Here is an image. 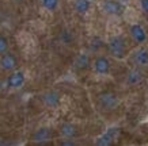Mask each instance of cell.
<instances>
[{
  "instance_id": "cell-11",
  "label": "cell",
  "mask_w": 148,
  "mask_h": 146,
  "mask_svg": "<svg viewBox=\"0 0 148 146\" xmlns=\"http://www.w3.org/2000/svg\"><path fill=\"white\" fill-rule=\"evenodd\" d=\"M90 67V58L87 54H79L75 60V68L79 71H84Z\"/></svg>"
},
{
  "instance_id": "cell-15",
  "label": "cell",
  "mask_w": 148,
  "mask_h": 146,
  "mask_svg": "<svg viewBox=\"0 0 148 146\" xmlns=\"http://www.w3.org/2000/svg\"><path fill=\"white\" fill-rule=\"evenodd\" d=\"M112 142H113V137L109 133H106V134H103V135H101L97 139L95 143L99 146H109V145H112Z\"/></svg>"
},
{
  "instance_id": "cell-7",
  "label": "cell",
  "mask_w": 148,
  "mask_h": 146,
  "mask_svg": "<svg viewBox=\"0 0 148 146\" xmlns=\"http://www.w3.org/2000/svg\"><path fill=\"white\" fill-rule=\"evenodd\" d=\"M133 64L136 67H145L148 65V48H140L137 49L133 54Z\"/></svg>"
},
{
  "instance_id": "cell-10",
  "label": "cell",
  "mask_w": 148,
  "mask_h": 146,
  "mask_svg": "<svg viewBox=\"0 0 148 146\" xmlns=\"http://www.w3.org/2000/svg\"><path fill=\"white\" fill-rule=\"evenodd\" d=\"M33 141L34 142H45V141H49L52 138V130L48 127H41L38 128L36 133L33 134Z\"/></svg>"
},
{
  "instance_id": "cell-9",
  "label": "cell",
  "mask_w": 148,
  "mask_h": 146,
  "mask_svg": "<svg viewBox=\"0 0 148 146\" xmlns=\"http://www.w3.org/2000/svg\"><path fill=\"white\" fill-rule=\"evenodd\" d=\"M23 84H25V75L21 71L14 72L12 75H10V77L7 79V85L10 88H21Z\"/></svg>"
},
{
  "instance_id": "cell-5",
  "label": "cell",
  "mask_w": 148,
  "mask_h": 146,
  "mask_svg": "<svg viewBox=\"0 0 148 146\" xmlns=\"http://www.w3.org/2000/svg\"><path fill=\"white\" fill-rule=\"evenodd\" d=\"M94 69H95V72H97L98 75H101V76L109 75V72H110V61L108 60V57H105V56H99V57L95 58Z\"/></svg>"
},
{
  "instance_id": "cell-18",
  "label": "cell",
  "mask_w": 148,
  "mask_h": 146,
  "mask_svg": "<svg viewBox=\"0 0 148 146\" xmlns=\"http://www.w3.org/2000/svg\"><path fill=\"white\" fill-rule=\"evenodd\" d=\"M60 38H61V41H63L64 43H71V41H72V35L67 30L61 33V37H60Z\"/></svg>"
},
{
  "instance_id": "cell-3",
  "label": "cell",
  "mask_w": 148,
  "mask_h": 146,
  "mask_svg": "<svg viewBox=\"0 0 148 146\" xmlns=\"http://www.w3.org/2000/svg\"><path fill=\"white\" fill-rule=\"evenodd\" d=\"M102 10L106 14H110V15H122L125 8L117 0H106L102 3Z\"/></svg>"
},
{
  "instance_id": "cell-16",
  "label": "cell",
  "mask_w": 148,
  "mask_h": 146,
  "mask_svg": "<svg viewBox=\"0 0 148 146\" xmlns=\"http://www.w3.org/2000/svg\"><path fill=\"white\" fill-rule=\"evenodd\" d=\"M58 5V0H42V7L48 11H54Z\"/></svg>"
},
{
  "instance_id": "cell-4",
  "label": "cell",
  "mask_w": 148,
  "mask_h": 146,
  "mask_svg": "<svg viewBox=\"0 0 148 146\" xmlns=\"http://www.w3.org/2000/svg\"><path fill=\"white\" fill-rule=\"evenodd\" d=\"M129 34H130V37H132V39L139 45L144 43V42L147 41V33H145V30L143 29V26H140L137 23L130 26Z\"/></svg>"
},
{
  "instance_id": "cell-8",
  "label": "cell",
  "mask_w": 148,
  "mask_h": 146,
  "mask_svg": "<svg viewBox=\"0 0 148 146\" xmlns=\"http://www.w3.org/2000/svg\"><path fill=\"white\" fill-rule=\"evenodd\" d=\"M42 102L50 108H56L60 104V93L56 91H48L42 95Z\"/></svg>"
},
{
  "instance_id": "cell-12",
  "label": "cell",
  "mask_w": 148,
  "mask_h": 146,
  "mask_svg": "<svg viewBox=\"0 0 148 146\" xmlns=\"http://www.w3.org/2000/svg\"><path fill=\"white\" fill-rule=\"evenodd\" d=\"M91 7L90 0H75L73 3V8L77 14H86Z\"/></svg>"
},
{
  "instance_id": "cell-13",
  "label": "cell",
  "mask_w": 148,
  "mask_h": 146,
  "mask_svg": "<svg viewBox=\"0 0 148 146\" xmlns=\"http://www.w3.org/2000/svg\"><path fill=\"white\" fill-rule=\"evenodd\" d=\"M60 131H61L64 137L67 138H73L76 135V127L72 123H63L61 127H60Z\"/></svg>"
},
{
  "instance_id": "cell-1",
  "label": "cell",
  "mask_w": 148,
  "mask_h": 146,
  "mask_svg": "<svg viewBox=\"0 0 148 146\" xmlns=\"http://www.w3.org/2000/svg\"><path fill=\"white\" fill-rule=\"evenodd\" d=\"M98 103L101 108L105 111H113L116 110L118 104H120V99L114 92H110V91H106V92H102L98 96Z\"/></svg>"
},
{
  "instance_id": "cell-2",
  "label": "cell",
  "mask_w": 148,
  "mask_h": 146,
  "mask_svg": "<svg viewBox=\"0 0 148 146\" xmlns=\"http://www.w3.org/2000/svg\"><path fill=\"white\" fill-rule=\"evenodd\" d=\"M108 49L110 54L114 56L116 58H124L126 50L125 41L122 37H112L108 42Z\"/></svg>"
},
{
  "instance_id": "cell-19",
  "label": "cell",
  "mask_w": 148,
  "mask_h": 146,
  "mask_svg": "<svg viewBox=\"0 0 148 146\" xmlns=\"http://www.w3.org/2000/svg\"><path fill=\"white\" fill-rule=\"evenodd\" d=\"M139 4H140L141 11L148 15V0H139Z\"/></svg>"
},
{
  "instance_id": "cell-14",
  "label": "cell",
  "mask_w": 148,
  "mask_h": 146,
  "mask_svg": "<svg viewBox=\"0 0 148 146\" xmlns=\"http://www.w3.org/2000/svg\"><path fill=\"white\" fill-rule=\"evenodd\" d=\"M140 80H141V72L140 71L133 69V71L129 72V75H128V83H129L130 85H136Z\"/></svg>"
},
{
  "instance_id": "cell-17",
  "label": "cell",
  "mask_w": 148,
  "mask_h": 146,
  "mask_svg": "<svg viewBox=\"0 0 148 146\" xmlns=\"http://www.w3.org/2000/svg\"><path fill=\"white\" fill-rule=\"evenodd\" d=\"M7 49H8V39H7L5 37L0 35V54L5 53Z\"/></svg>"
},
{
  "instance_id": "cell-6",
  "label": "cell",
  "mask_w": 148,
  "mask_h": 146,
  "mask_svg": "<svg viewBox=\"0 0 148 146\" xmlns=\"http://www.w3.org/2000/svg\"><path fill=\"white\" fill-rule=\"evenodd\" d=\"M18 65V61H16V57L11 53H3L1 54V58H0V67L4 71H12L15 69Z\"/></svg>"
}]
</instances>
